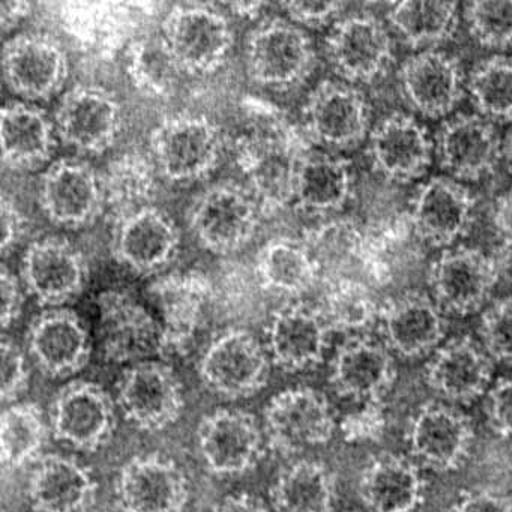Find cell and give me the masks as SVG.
Returning <instances> with one entry per match:
<instances>
[{
	"instance_id": "obj_20",
	"label": "cell",
	"mask_w": 512,
	"mask_h": 512,
	"mask_svg": "<svg viewBox=\"0 0 512 512\" xmlns=\"http://www.w3.org/2000/svg\"><path fill=\"white\" fill-rule=\"evenodd\" d=\"M86 275L82 253L59 236L38 239L23 256V286L46 307L61 308L77 298L85 287Z\"/></svg>"
},
{
	"instance_id": "obj_22",
	"label": "cell",
	"mask_w": 512,
	"mask_h": 512,
	"mask_svg": "<svg viewBox=\"0 0 512 512\" xmlns=\"http://www.w3.org/2000/svg\"><path fill=\"white\" fill-rule=\"evenodd\" d=\"M407 443L416 461L437 472H449L458 469L469 457L473 425L455 407L424 404L410 421Z\"/></svg>"
},
{
	"instance_id": "obj_43",
	"label": "cell",
	"mask_w": 512,
	"mask_h": 512,
	"mask_svg": "<svg viewBox=\"0 0 512 512\" xmlns=\"http://www.w3.org/2000/svg\"><path fill=\"white\" fill-rule=\"evenodd\" d=\"M127 68L134 85L151 97L172 94L182 74L161 32L146 35L131 44Z\"/></svg>"
},
{
	"instance_id": "obj_5",
	"label": "cell",
	"mask_w": 512,
	"mask_h": 512,
	"mask_svg": "<svg viewBox=\"0 0 512 512\" xmlns=\"http://www.w3.org/2000/svg\"><path fill=\"white\" fill-rule=\"evenodd\" d=\"M161 35L182 73L188 74L214 73L233 46L229 20L217 5H176L164 19Z\"/></svg>"
},
{
	"instance_id": "obj_25",
	"label": "cell",
	"mask_w": 512,
	"mask_h": 512,
	"mask_svg": "<svg viewBox=\"0 0 512 512\" xmlns=\"http://www.w3.org/2000/svg\"><path fill=\"white\" fill-rule=\"evenodd\" d=\"M383 340L392 352L404 358L427 355L446 334L443 310L427 293L407 290L382 305Z\"/></svg>"
},
{
	"instance_id": "obj_47",
	"label": "cell",
	"mask_w": 512,
	"mask_h": 512,
	"mask_svg": "<svg viewBox=\"0 0 512 512\" xmlns=\"http://www.w3.org/2000/svg\"><path fill=\"white\" fill-rule=\"evenodd\" d=\"M2 400L16 403L29 383V368L22 349L10 338L2 340Z\"/></svg>"
},
{
	"instance_id": "obj_53",
	"label": "cell",
	"mask_w": 512,
	"mask_h": 512,
	"mask_svg": "<svg viewBox=\"0 0 512 512\" xmlns=\"http://www.w3.org/2000/svg\"><path fill=\"white\" fill-rule=\"evenodd\" d=\"M0 217H2V254L7 256L22 239L25 232V218L19 206L7 194L2 197Z\"/></svg>"
},
{
	"instance_id": "obj_55",
	"label": "cell",
	"mask_w": 512,
	"mask_h": 512,
	"mask_svg": "<svg viewBox=\"0 0 512 512\" xmlns=\"http://www.w3.org/2000/svg\"><path fill=\"white\" fill-rule=\"evenodd\" d=\"M212 512H274L262 499L248 493L229 494Z\"/></svg>"
},
{
	"instance_id": "obj_11",
	"label": "cell",
	"mask_w": 512,
	"mask_h": 512,
	"mask_svg": "<svg viewBox=\"0 0 512 512\" xmlns=\"http://www.w3.org/2000/svg\"><path fill=\"white\" fill-rule=\"evenodd\" d=\"M53 124L65 145L83 154H101L121 133V103L101 86L77 85L59 101Z\"/></svg>"
},
{
	"instance_id": "obj_44",
	"label": "cell",
	"mask_w": 512,
	"mask_h": 512,
	"mask_svg": "<svg viewBox=\"0 0 512 512\" xmlns=\"http://www.w3.org/2000/svg\"><path fill=\"white\" fill-rule=\"evenodd\" d=\"M467 88L479 116L490 122L512 121V58L499 55L479 62Z\"/></svg>"
},
{
	"instance_id": "obj_15",
	"label": "cell",
	"mask_w": 512,
	"mask_h": 512,
	"mask_svg": "<svg viewBox=\"0 0 512 512\" xmlns=\"http://www.w3.org/2000/svg\"><path fill=\"white\" fill-rule=\"evenodd\" d=\"M115 491L124 512H182L190 497V484L172 458L142 454L121 467Z\"/></svg>"
},
{
	"instance_id": "obj_2",
	"label": "cell",
	"mask_w": 512,
	"mask_h": 512,
	"mask_svg": "<svg viewBox=\"0 0 512 512\" xmlns=\"http://www.w3.org/2000/svg\"><path fill=\"white\" fill-rule=\"evenodd\" d=\"M245 61L254 82L284 91L310 77L316 65V52L302 26L292 20L271 17L248 35Z\"/></svg>"
},
{
	"instance_id": "obj_21",
	"label": "cell",
	"mask_w": 512,
	"mask_h": 512,
	"mask_svg": "<svg viewBox=\"0 0 512 512\" xmlns=\"http://www.w3.org/2000/svg\"><path fill=\"white\" fill-rule=\"evenodd\" d=\"M331 332L317 305L290 302L272 316L266 332V350L281 370L298 373L323 361Z\"/></svg>"
},
{
	"instance_id": "obj_56",
	"label": "cell",
	"mask_w": 512,
	"mask_h": 512,
	"mask_svg": "<svg viewBox=\"0 0 512 512\" xmlns=\"http://www.w3.org/2000/svg\"><path fill=\"white\" fill-rule=\"evenodd\" d=\"M31 14V4L20 0H5L0 5V28L2 32L14 31Z\"/></svg>"
},
{
	"instance_id": "obj_4",
	"label": "cell",
	"mask_w": 512,
	"mask_h": 512,
	"mask_svg": "<svg viewBox=\"0 0 512 512\" xmlns=\"http://www.w3.org/2000/svg\"><path fill=\"white\" fill-rule=\"evenodd\" d=\"M262 211L250 188L232 181L218 182L194 202L190 226L206 250L235 253L256 235Z\"/></svg>"
},
{
	"instance_id": "obj_37",
	"label": "cell",
	"mask_w": 512,
	"mask_h": 512,
	"mask_svg": "<svg viewBox=\"0 0 512 512\" xmlns=\"http://www.w3.org/2000/svg\"><path fill=\"white\" fill-rule=\"evenodd\" d=\"M206 280L197 275L170 278L158 289L163 314L164 352H181L196 334L208 299Z\"/></svg>"
},
{
	"instance_id": "obj_8",
	"label": "cell",
	"mask_w": 512,
	"mask_h": 512,
	"mask_svg": "<svg viewBox=\"0 0 512 512\" xmlns=\"http://www.w3.org/2000/svg\"><path fill=\"white\" fill-rule=\"evenodd\" d=\"M116 403L125 419L140 430L160 431L178 421L184 410V391L169 365L149 359L122 373Z\"/></svg>"
},
{
	"instance_id": "obj_49",
	"label": "cell",
	"mask_w": 512,
	"mask_h": 512,
	"mask_svg": "<svg viewBox=\"0 0 512 512\" xmlns=\"http://www.w3.org/2000/svg\"><path fill=\"white\" fill-rule=\"evenodd\" d=\"M281 8L289 16V20H292L296 25L319 28V26L334 22L343 13L346 4H343V2L304 0V2H284V4H281Z\"/></svg>"
},
{
	"instance_id": "obj_10",
	"label": "cell",
	"mask_w": 512,
	"mask_h": 512,
	"mask_svg": "<svg viewBox=\"0 0 512 512\" xmlns=\"http://www.w3.org/2000/svg\"><path fill=\"white\" fill-rule=\"evenodd\" d=\"M98 314L101 346L109 361L130 367L164 353L163 325L133 296L104 292Z\"/></svg>"
},
{
	"instance_id": "obj_57",
	"label": "cell",
	"mask_w": 512,
	"mask_h": 512,
	"mask_svg": "<svg viewBox=\"0 0 512 512\" xmlns=\"http://www.w3.org/2000/svg\"><path fill=\"white\" fill-rule=\"evenodd\" d=\"M223 7L235 16L254 19L268 7V4H263V2H235V4H224Z\"/></svg>"
},
{
	"instance_id": "obj_58",
	"label": "cell",
	"mask_w": 512,
	"mask_h": 512,
	"mask_svg": "<svg viewBox=\"0 0 512 512\" xmlns=\"http://www.w3.org/2000/svg\"><path fill=\"white\" fill-rule=\"evenodd\" d=\"M503 157L506 158V163H508L509 170L512 172V130L509 131L505 143H503Z\"/></svg>"
},
{
	"instance_id": "obj_7",
	"label": "cell",
	"mask_w": 512,
	"mask_h": 512,
	"mask_svg": "<svg viewBox=\"0 0 512 512\" xmlns=\"http://www.w3.org/2000/svg\"><path fill=\"white\" fill-rule=\"evenodd\" d=\"M335 428L331 403L310 386L284 389L271 398L265 409L266 439L272 449L283 455L329 442Z\"/></svg>"
},
{
	"instance_id": "obj_3",
	"label": "cell",
	"mask_w": 512,
	"mask_h": 512,
	"mask_svg": "<svg viewBox=\"0 0 512 512\" xmlns=\"http://www.w3.org/2000/svg\"><path fill=\"white\" fill-rule=\"evenodd\" d=\"M223 139L217 125L202 115L178 113L151 134V154L161 175L175 182L205 178L217 166Z\"/></svg>"
},
{
	"instance_id": "obj_39",
	"label": "cell",
	"mask_w": 512,
	"mask_h": 512,
	"mask_svg": "<svg viewBox=\"0 0 512 512\" xmlns=\"http://www.w3.org/2000/svg\"><path fill=\"white\" fill-rule=\"evenodd\" d=\"M257 278L265 289L284 296H301L320 281L319 272L302 241L274 239L260 251Z\"/></svg>"
},
{
	"instance_id": "obj_14",
	"label": "cell",
	"mask_w": 512,
	"mask_h": 512,
	"mask_svg": "<svg viewBox=\"0 0 512 512\" xmlns=\"http://www.w3.org/2000/svg\"><path fill=\"white\" fill-rule=\"evenodd\" d=\"M40 205L56 226L79 229L94 223L106 206L101 173L77 158L55 161L41 176Z\"/></svg>"
},
{
	"instance_id": "obj_52",
	"label": "cell",
	"mask_w": 512,
	"mask_h": 512,
	"mask_svg": "<svg viewBox=\"0 0 512 512\" xmlns=\"http://www.w3.org/2000/svg\"><path fill=\"white\" fill-rule=\"evenodd\" d=\"M452 512H512V500L487 490L461 494Z\"/></svg>"
},
{
	"instance_id": "obj_17",
	"label": "cell",
	"mask_w": 512,
	"mask_h": 512,
	"mask_svg": "<svg viewBox=\"0 0 512 512\" xmlns=\"http://www.w3.org/2000/svg\"><path fill=\"white\" fill-rule=\"evenodd\" d=\"M304 121L313 142L328 148H352L367 137L370 106L355 86L325 80L308 95Z\"/></svg>"
},
{
	"instance_id": "obj_16",
	"label": "cell",
	"mask_w": 512,
	"mask_h": 512,
	"mask_svg": "<svg viewBox=\"0 0 512 512\" xmlns=\"http://www.w3.org/2000/svg\"><path fill=\"white\" fill-rule=\"evenodd\" d=\"M329 64L349 83L379 79L394 59L388 28L373 14H353L335 23L326 40Z\"/></svg>"
},
{
	"instance_id": "obj_18",
	"label": "cell",
	"mask_w": 512,
	"mask_h": 512,
	"mask_svg": "<svg viewBox=\"0 0 512 512\" xmlns=\"http://www.w3.org/2000/svg\"><path fill=\"white\" fill-rule=\"evenodd\" d=\"M200 454L209 472L217 476L241 475L263 457L265 433L251 413L217 409L208 413L197 430Z\"/></svg>"
},
{
	"instance_id": "obj_31",
	"label": "cell",
	"mask_w": 512,
	"mask_h": 512,
	"mask_svg": "<svg viewBox=\"0 0 512 512\" xmlns=\"http://www.w3.org/2000/svg\"><path fill=\"white\" fill-rule=\"evenodd\" d=\"M97 490L91 470L67 455L38 458L29 478L34 512H89Z\"/></svg>"
},
{
	"instance_id": "obj_9",
	"label": "cell",
	"mask_w": 512,
	"mask_h": 512,
	"mask_svg": "<svg viewBox=\"0 0 512 512\" xmlns=\"http://www.w3.org/2000/svg\"><path fill=\"white\" fill-rule=\"evenodd\" d=\"M2 70L10 91L23 100H49L68 79L67 52L56 38L41 32H25L5 43Z\"/></svg>"
},
{
	"instance_id": "obj_33",
	"label": "cell",
	"mask_w": 512,
	"mask_h": 512,
	"mask_svg": "<svg viewBox=\"0 0 512 512\" xmlns=\"http://www.w3.org/2000/svg\"><path fill=\"white\" fill-rule=\"evenodd\" d=\"M359 496L371 512H413L424 497V479L413 461L379 455L362 472Z\"/></svg>"
},
{
	"instance_id": "obj_42",
	"label": "cell",
	"mask_w": 512,
	"mask_h": 512,
	"mask_svg": "<svg viewBox=\"0 0 512 512\" xmlns=\"http://www.w3.org/2000/svg\"><path fill=\"white\" fill-rule=\"evenodd\" d=\"M49 428L43 410L34 403H14L4 410L0 424V452L4 469H20L37 460Z\"/></svg>"
},
{
	"instance_id": "obj_30",
	"label": "cell",
	"mask_w": 512,
	"mask_h": 512,
	"mask_svg": "<svg viewBox=\"0 0 512 512\" xmlns=\"http://www.w3.org/2000/svg\"><path fill=\"white\" fill-rule=\"evenodd\" d=\"M181 236L175 221L148 206L122 220L115 251L124 265L139 274H154L166 268L178 254Z\"/></svg>"
},
{
	"instance_id": "obj_48",
	"label": "cell",
	"mask_w": 512,
	"mask_h": 512,
	"mask_svg": "<svg viewBox=\"0 0 512 512\" xmlns=\"http://www.w3.org/2000/svg\"><path fill=\"white\" fill-rule=\"evenodd\" d=\"M385 412L382 401H368L358 412L349 413L341 422L343 436L349 442H370L382 436Z\"/></svg>"
},
{
	"instance_id": "obj_26",
	"label": "cell",
	"mask_w": 512,
	"mask_h": 512,
	"mask_svg": "<svg viewBox=\"0 0 512 512\" xmlns=\"http://www.w3.org/2000/svg\"><path fill=\"white\" fill-rule=\"evenodd\" d=\"M398 77L406 103L427 118L449 115L463 97L460 62L439 50H425L407 59Z\"/></svg>"
},
{
	"instance_id": "obj_12",
	"label": "cell",
	"mask_w": 512,
	"mask_h": 512,
	"mask_svg": "<svg viewBox=\"0 0 512 512\" xmlns=\"http://www.w3.org/2000/svg\"><path fill=\"white\" fill-rule=\"evenodd\" d=\"M499 281L496 262L472 247L440 254L428 271L434 301L443 311L466 316L481 310Z\"/></svg>"
},
{
	"instance_id": "obj_40",
	"label": "cell",
	"mask_w": 512,
	"mask_h": 512,
	"mask_svg": "<svg viewBox=\"0 0 512 512\" xmlns=\"http://www.w3.org/2000/svg\"><path fill=\"white\" fill-rule=\"evenodd\" d=\"M317 307L329 328L340 332L367 331L382 313L373 287L359 277L338 278L325 283Z\"/></svg>"
},
{
	"instance_id": "obj_34",
	"label": "cell",
	"mask_w": 512,
	"mask_h": 512,
	"mask_svg": "<svg viewBox=\"0 0 512 512\" xmlns=\"http://www.w3.org/2000/svg\"><path fill=\"white\" fill-rule=\"evenodd\" d=\"M302 244L307 248L323 283L355 277L362 272L365 254V230L349 218H335L317 224L305 232Z\"/></svg>"
},
{
	"instance_id": "obj_45",
	"label": "cell",
	"mask_w": 512,
	"mask_h": 512,
	"mask_svg": "<svg viewBox=\"0 0 512 512\" xmlns=\"http://www.w3.org/2000/svg\"><path fill=\"white\" fill-rule=\"evenodd\" d=\"M473 40L490 49L512 47V2H472L464 10Z\"/></svg>"
},
{
	"instance_id": "obj_35",
	"label": "cell",
	"mask_w": 512,
	"mask_h": 512,
	"mask_svg": "<svg viewBox=\"0 0 512 512\" xmlns=\"http://www.w3.org/2000/svg\"><path fill=\"white\" fill-rule=\"evenodd\" d=\"M352 194V172L347 161L308 151L296 170L295 202L311 214L340 211Z\"/></svg>"
},
{
	"instance_id": "obj_36",
	"label": "cell",
	"mask_w": 512,
	"mask_h": 512,
	"mask_svg": "<svg viewBox=\"0 0 512 512\" xmlns=\"http://www.w3.org/2000/svg\"><path fill=\"white\" fill-rule=\"evenodd\" d=\"M269 496L277 512H332L334 476L320 461L296 460L280 470Z\"/></svg>"
},
{
	"instance_id": "obj_19",
	"label": "cell",
	"mask_w": 512,
	"mask_h": 512,
	"mask_svg": "<svg viewBox=\"0 0 512 512\" xmlns=\"http://www.w3.org/2000/svg\"><path fill=\"white\" fill-rule=\"evenodd\" d=\"M407 215L419 241L448 247L472 227L475 199L457 179L437 176L416 190Z\"/></svg>"
},
{
	"instance_id": "obj_41",
	"label": "cell",
	"mask_w": 512,
	"mask_h": 512,
	"mask_svg": "<svg viewBox=\"0 0 512 512\" xmlns=\"http://www.w3.org/2000/svg\"><path fill=\"white\" fill-rule=\"evenodd\" d=\"M386 20L409 46L425 47L452 38L460 14L451 2H398L389 8Z\"/></svg>"
},
{
	"instance_id": "obj_32",
	"label": "cell",
	"mask_w": 512,
	"mask_h": 512,
	"mask_svg": "<svg viewBox=\"0 0 512 512\" xmlns=\"http://www.w3.org/2000/svg\"><path fill=\"white\" fill-rule=\"evenodd\" d=\"M55 124L46 112L28 101H10L2 109L0 145L11 169L43 166L55 151Z\"/></svg>"
},
{
	"instance_id": "obj_50",
	"label": "cell",
	"mask_w": 512,
	"mask_h": 512,
	"mask_svg": "<svg viewBox=\"0 0 512 512\" xmlns=\"http://www.w3.org/2000/svg\"><path fill=\"white\" fill-rule=\"evenodd\" d=\"M488 422L499 436L512 437V377L500 380L485 403Z\"/></svg>"
},
{
	"instance_id": "obj_27",
	"label": "cell",
	"mask_w": 512,
	"mask_h": 512,
	"mask_svg": "<svg viewBox=\"0 0 512 512\" xmlns=\"http://www.w3.org/2000/svg\"><path fill=\"white\" fill-rule=\"evenodd\" d=\"M370 157L380 175L406 184L427 172L433 158V142L415 118L394 113L371 131Z\"/></svg>"
},
{
	"instance_id": "obj_23",
	"label": "cell",
	"mask_w": 512,
	"mask_h": 512,
	"mask_svg": "<svg viewBox=\"0 0 512 512\" xmlns=\"http://www.w3.org/2000/svg\"><path fill=\"white\" fill-rule=\"evenodd\" d=\"M28 350L46 376L64 379L88 365L92 343L88 329L74 311L49 308L32 320Z\"/></svg>"
},
{
	"instance_id": "obj_1",
	"label": "cell",
	"mask_w": 512,
	"mask_h": 512,
	"mask_svg": "<svg viewBox=\"0 0 512 512\" xmlns=\"http://www.w3.org/2000/svg\"><path fill=\"white\" fill-rule=\"evenodd\" d=\"M307 152L295 128L280 122L254 128L239 140L236 157L262 209L295 202L296 170Z\"/></svg>"
},
{
	"instance_id": "obj_6",
	"label": "cell",
	"mask_w": 512,
	"mask_h": 512,
	"mask_svg": "<svg viewBox=\"0 0 512 512\" xmlns=\"http://www.w3.org/2000/svg\"><path fill=\"white\" fill-rule=\"evenodd\" d=\"M268 350L251 332L233 328L221 332L203 352L199 374L203 385L224 398H248L268 383Z\"/></svg>"
},
{
	"instance_id": "obj_38",
	"label": "cell",
	"mask_w": 512,
	"mask_h": 512,
	"mask_svg": "<svg viewBox=\"0 0 512 512\" xmlns=\"http://www.w3.org/2000/svg\"><path fill=\"white\" fill-rule=\"evenodd\" d=\"M157 166L145 152L128 151L110 161L103 179L104 199L122 220L148 208L157 191Z\"/></svg>"
},
{
	"instance_id": "obj_51",
	"label": "cell",
	"mask_w": 512,
	"mask_h": 512,
	"mask_svg": "<svg viewBox=\"0 0 512 512\" xmlns=\"http://www.w3.org/2000/svg\"><path fill=\"white\" fill-rule=\"evenodd\" d=\"M0 289H2V326L8 329L19 319L25 301H23V283L7 265H2V271H0Z\"/></svg>"
},
{
	"instance_id": "obj_46",
	"label": "cell",
	"mask_w": 512,
	"mask_h": 512,
	"mask_svg": "<svg viewBox=\"0 0 512 512\" xmlns=\"http://www.w3.org/2000/svg\"><path fill=\"white\" fill-rule=\"evenodd\" d=\"M479 335L491 359L512 364V296L497 299L484 311Z\"/></svg>"
},
{
	"instance_id": "obj_54",
	"label": "cell",
	"mask_w": 512,
	"mask_h": 512,
	"mask_svg": "<svg viewBox=\"0 0 512 512\" xmlns=\"http://www.w3.org/2000/svg\"><path fill=\"white\" fill-rule=\"evenodd\" d=\"M493 221L500 241L512 251V188L497 200Z\"/></svg>"
},
{
	"instance_id": "obj_13",
	"label": "cell",
	"mask_w": 512,
	"mask_h": 512,
	"mask_svg": "<svg viewBox=\"0 0 512 512\" xmlns=\"http://www.w3.org/2000/svg\"><path fill=\"white\" fill-rule=\"evenodd\" d=\"M50 427L61 442L80 451H97L115 431V401L103 386L74 380L59 389L53 400Z\"/></svg>"
},
{
	"instance_id": "obj_24",
	"label": "cell",
	"mask_w": 512,
	"mask_h": 512,
	"mask_svg": "<svg viewBox=\"0 0 512 512\" xmlns=\"http://www.w3.org/2000/svg\"><path fill=\"white\" fill-rule=\"evenodd\" d=\"M436 154L452 178L478 181L494 172L503 146L488 119L479 115H458L440 127Z\"/></svg>"
},
{
	"instance_id": "obj_28",
	"label": "cell",
	"mask_w": 512,
	"mask_h": 512,
	"mask_svg": "<svg viewBox=\"0 0 512 512\" xmlns=\"http://www.w3.org/2000/svg\"><path fill=\"white\" fill-rule=\"evenodd\" d=\"M395 379L391 350L364 335H355L338 347L329 382L338 395L359 401H382Z\"/></svg>"
},
{
	"instance_id": "obj_29",
	"label": "cell",
	"mask_w": 512,
	"mask_h": 512,
	"mask_svg": "<svg viewBox=\"0 0 512 512\" xmlns=\"http://www.w3.org/2000/svg\"><path fill=\"white\" fill-rule=\"evenodd\" d=\"M493 376V359L482 344L458 337L443 344L425 368V382L443 400L470 403L484 394Z\"/></svg>"
}]
</instances>
